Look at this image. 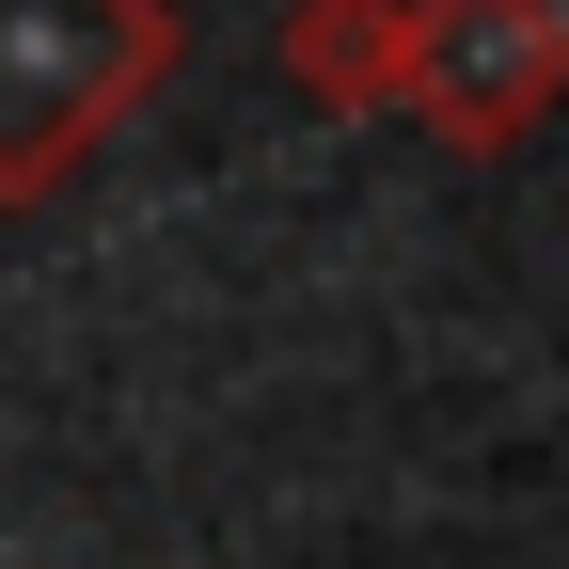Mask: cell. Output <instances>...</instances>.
<instances>
[{
	"label": "cell",
	"instance_id": "6da1fadb",
	"mask_svg": "<svg viewBox=\"0 0 569 569\" xmlns=\"http://www.w3.org/2000/svg\"><path fill=\"white\" fill-rule=\"evenodd\" d=\"M142 63V0H0V190H32Z\"/></svg>",
	"mask_w": 569,
	"mask_h": 569
}]
</instances>
